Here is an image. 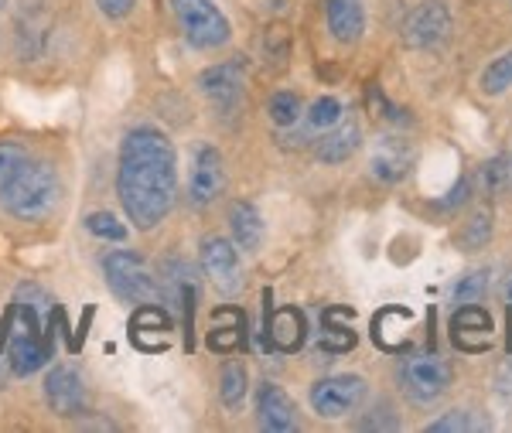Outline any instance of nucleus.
I'll return each instance as SVG.
<instances>
[{"instance_id": "nucleus-35", "label": "nucleus", "mask_w": 512, "mask_h": 433, "mask_svg": "<svg viewBox=\"0 0 512 433\" xmlns=\"http://www.w3.org/2000/svg\"><path fill=\"white\" fill-rule=\"evenodd\" d=\"M0 7H4V0H0Z\"/></svg>"}, {"instance_id": "nucleus-8", "label": "nucleus", "mask_w": 512, "mask_h": 433, "mask_svg": "<svg viewBox=\"0 0 512 433\" xmlns=\"http://www.w3.org/2000/svg\"><path fill=\"white\" fill-rule=\"evenodd\" d=\"M366 399V379L362 376H328L311 386V410L325 420H342Z\"/></svg>"}, {"instance_id": "nucleus-13", "label": "nucleus", "mask_w": 512, "mask_h": 433, "mask_svg": "<svg viewBox=\"0 0 512 433\" xmlns=\"http://www.w3.org/2000/svg\"><path fill=\"white\" fill-rule=\"evenodd\" d=\"M198 86L212 99V106L233 113L239 106V99H243V65L239 62L212 65V69H205L202 76H198Z\"/></svg>"}, {"instance_id": "nucleus-20", "label": "nucleus", "mask_w": 512, "mask_h": 433, "mask_svg": "<svg viewBox=\"0 0 512 433\" xmlns=\"http://www.w3.org/2000/svg\"><path fill=\"white\" fill-rule=\"evenodd\" d=\"M410 161H414V147L403 137H383L379 147L373 151V178L383 181V185H393L407 174Z\"/></svg>"}, {"instance_id": "nucleus-15", "label": "nucleus", "mask_w": 512, "mask_h": 433, "mask_svg": "<svg viewBox=\"0 0 512 433\" xmlns=\"http://www.w3.org/2000/svg\"><path fill=\"white\" fill-rule=\"evenodd\" d=\"M256 420L267 433H287L297 427L294 403L280 386H260L256 393Z\"/></svg>"}, {"instance_id": "nucleus-18", "label": "nucleus", "mask_w": 512, "mask_h": 433, "mask_svg": "<svg viewBox=\"0 0 512 433\" xmlns=\"http://www.w3.org/2000/svg\"><path fill=\"white\" fill-rule=\"evenodd\" d=\"M325 18L332 38L342 41V45H355L362 38V31H366V7H362V0H325Z\"/></svg>"}, {"instance_id": "nucleus-34", "label": "nucleus", "mask_w": 512, "mask_h": 433, "mask_svg": "<svg viewBox=\"0 0 512 433\" xmlns=\"http://www.w3.org/2000/svg\"><path fill=\"white\" fill-rule=\"evenodd\" d=\"M509 348H512V338H509Z\"/></svg>"}, {"instance_id": "nucleus-25", "label": "nucleus", "mask_w": 512, "mask_h": 433, "mask_svg": "<svg viewBox=\"0 0 512 433\" xmlns=\"http://www.w3.org/2000/svg\"><path fill=\"white\" fill-rule=\"evenodd\" d=\"M270 120L277 123V127H294V123H301V99H297L294 93H274L270 96Z\"/></svg>"}, {"instance_id": "nucleus-24", "label": "nucleus", "mask_w": 512, "mask_h": 433, "mask_svg": "<svg viewBox=\"0 0 512 433\" xmlns=\"http://www.w3.org/2000/svg\"><path fill=\"white\" fill-rule=\"evenodd\" d=\"M243 331H246V321H243V314L233 321V328L226 324V311H219L216 314V331L209 335V345L216 348V352H233V348L243 345Z\"/></svg>"}, {"instance_id": "nucleus-29", "label": "nucleus", "mask_w": 512, "mask_h": 433, "mask_svg": "<svg viewBox=\"0 0 512 433\" xmlns=\"http://www.w3.org/2000/svg\"><path fill=\"white\" fill-rule=\"evenodd\" d=\"M485 423H478L475 420V413H468V410H451L448 416H441V420H434L431 433H461V430H482Z\"/></svg>"}, {"instance_id": "nucleus-19", "label": "nucleus", "mask_w": 512, "mask_h": 433, "mask_svg": "<svg viewBox=\"0 0 512 433\" xmlns=\"http://www.w3.org/2000/svg\"><path fill=\"white\" fill-rule=\"evenodd\" d=\"M168 328L171 321L161 307L140 304V311L130 318V341L144 352H161V348H168Z\"/></svg>"}, {"instance_id": "nucleus-21", "label": "nucleus", "mask_w": 512, "mask_h": 433, "mask_svg": "<svg viewBox=\"0 0 512 433\" xmlns=\"http://www.w3.org/2000/svg\"><path fill=\"white\" fill-rule=\"evenodd\" d=\"M229 229H233V239L239 249L246 253H256L263 243V215L253 202H236L229 208Z\"/></svg>"}, {"instance_id": "nucleus-26", "label": "nucleus", "mask_w": 512, "mask_h": 433, "mask_svg": "<svg viewBox=\"0 0 512 433\" xmlns=\"http://www.w3.org/2000/svg\"><path fill=\"white\" fill-rule=\"evenodd\" d=\"M246 386H250V376H246V369L243 365H226L222 369V386H219V393H222V403L226 406H239L243 403V396H246Z\"/></svg>"}, {"instance_id": "nucleus-9", "label": "nucleus", "mask_w": 512, "mask_h": 433, "mask_svg": "<svg viewBox=\"0 0 512 433\" xmlns=\"http://www.w3.org/2000/svg\"><path fill=\"white\" fill-rule=\"evenodd\" d=\"M226 188V164H222V154L216 147H198L195 161H192V174H188V202L195 208L212 205Z\"/></svg>"}, {"instance_id": "nucleus-14", "label": "nucleus", "mask_w": 512, "mask_h": 433, "mask_svg": "<svg viewBox=\"0 0 512 433\" xmlns=\"http://www.w3.org/2000/svg\"><path fill=\"white\" fill-rule=\"evenodd\" d=\"M417 314L410 307H383L373 318V341L383 352L403 355L410 352V331H414Z\"/></svg>"}, {"instance_id": "nucleus-2", "label": "nucleus", "mask_w": 512, "mask_h": 433, "mask_svg": "<svg viewBox=\"0 0 512 433\" xmlns=\"http://www.w3.org/2000/svg\"><path fill=\"white\" fill-rule=\"evenodd\" d=\"M59 174L24 147L0 144V205L21 222L48 219L59 205Z\"/></svg>"}, {"instance_id": "nucleus-30", "label": "nucleus", "mask_w": 512, "mask_h": 433, "mask_svg": "<svg viewBox=\"0 0 512 433\" xmlns=\"http://www.w3.org/2000/svg\"><path fill=\"white\" fill-rule=\"evenodd\" d=\"M482 294H485V273L475 270V273H468L458 287H454V304H458V307L478 304V301H482Z\"/></svg>"}, {"instance_id": "nucleus-1", "label": "nucleus", "mask_w": 512, "mask_h": 433, "mask_svg": "<svg viewBox=\"0 0 512 433\" xmlns=\"http://www.w3.org/2000/svg\"><path fill=\"white\" fill-rule=\"evenodd\" d=\"M117 195L137 229L164 222L178 195V161L168 133L137 127L123 137L117 161Z\"/></svg>"}, {"instance_id": "nucleus-7", "label": "nucleus", "mask_w": 512, "mask_h": 433, "mask_svg": "<svg viewBox=\"0 0 512 433\" xmlns=\"http://www.w3.org/2000/svg\"><path fill=\"white\" fill-rule=\"evenodd\" d=\"M198 263L202 273L209 277L212 287L222 297H233L243 290V263H239V246H233L222 236H205L202 249H198Z\"/></svg>"}, {"instance_id": "nucleus-22", "label": "nucleus", "mask_w": 512, "mask_h": 433, "mask_svg": "<svg viewBox=\"0 0 512 433\" xmlns=\"http://www.w3.org/2000/svg\"><path fill=\"white\" fill-rule=\"evenodd\" d=\"M301 120H304V133H311V137L318 140L321 133L332 130L335 123L342 120V103H338L335 96H321L301 113Z\"/></svg>"}, {"instance_id": "nucleus-5", "label": "nucleus", "mask_w": 512, "mask_h": 433, "mask_svg": "<svg viewBox=\"0 0 512 433\" xmlns=\"http://www.w3.org/2000/svg\"><path fill=\"white\" fill-rule=\"evenodd\" d=\"M396 382L414 403H437L451 389V365L437 352H410L396 369Z\"/></svg>"}, {"instance_id": "nucleus-16", "label": "nucleus", "mask_w": 512, "mask_h": 433, "mask_svg": "<svg viewBox=\"0 0 512 433\" xmlns=\"http://www.w3.org/2000/svg\"><path fill=\"white\" fill-rule=\"evenodd\" d=\"M362 144V130L355 120H338L332 130H325L321 137L315 140V154L321 164H345L349 157L359 151Z\"/></svg>"}, {"instance_id": "nucleus-27", "label": "nucleus", "mask_w": 512, "mask_h": 433, "mask_svg": "<svg viewBox=\"0 0 512 433\" xmlns=\"http://www.w3.org/2000/svg\"><path fill=\"white\" fill-rule=\"evenodd\" d=\"M509 86H512V52L495 58L489 69H485V76H482V89L489 96H502Z\"/></svg>"}, {"instance_id": "nucleus-33", "label": "nucleus", "mask_w": 512, "mask_h": 433, "mask_svg": "<svg viewBox=\"0 0 512 433\" xmlns=\"http://www.w3.org/2000/svg\"><path fill=\"white\" fill-rule=\"evenodd\" d=\"M0 382H4V369H0Z\"/></svg>"}, {"instance_id": "nucleus-4", "label": "nucleus", "mask_w": 512, "mask_h": 433, "mask_svg": "<svg viewBox=\"0 0 512 433\" xmlns=\"http://www.w3.org/2000/svg\"><path fill=\"white\" fill-rule=\"evenodd\" d=\"M103 273L113 294L127 304H158L164 294V287L154 280L151 266L140 260L137 253H130V249H117V253L106 256Z\"/></svg>"}, {"instance_id": "nucleus-17", "label": "nucleus", "mask_w": 512, "mask_h": 433, "mask_svg": "<svg viewBox=\"0 0 512 433\" xmlns=\"http://www.w3.org/2000/svg\"><path fill=\"white\" fill-rule=\"evenodd\" d=\"M308 338V321L301 307H280L277 314H267V345L277 352H297Z\"/></svg>"}, {"instance_id": "nucleus-23", "label": "nucleus", "mask_w": 512, "mask_h": 433, "mask_svg": "<svg viewBox=\"0 0 512 433\" xmlns=\"http://www.w3.org/2000/svg\"><path fill=\"white\" fill-rule=\"evenodd\" d=\"M349 321L352 311H345V307H332L325 314V338H321V345L328 352H349V348H355V331L349 328Z\"/></svg>"}, {"instance_id": "nucleus-31", "label": "nucleus", "mask_w": 512, "mask_h": 433, "mask_svg": "<svg viewBox=\"0 0 512 433\" xmlns=\"http://www.w3.org/2000/svg\"><path fill=\"white\" fill-rule=\"evenodd\" d=\"M96 4H99V11H103L106 18L120 21V18H127V14L134 11L137 0H96Z\"/></svg>"}, {"instance_id": "nucleus-11", "label": "nucleus", "mask_w": 512, "mask_h": 433, "mask_svg": "<svg viewBox=\"0 0 512 433\" xmlns=\"http://www.w3.org/2000/svg\"><path fill=\"white\" fill-rule=\"evenodd\" d=\"M45 403L52 406L55 416L86 413V403H89L86 382H82L79 372L69 369V365H55L45 376Z\"/></svg>"}, {"instance_id": "nucleus-28", "label": "nucleus", "mask_w": 512, "mask_h": 433, "mask_svg": "<svg viewBox=\"0 0 512 433\" xmlns=\"http://www.w3.org/2000/svg\"><path fill=\"white\" fill-rule=\"evenodd\" d=\"M86 229L99 239H113V243H123V239H127V229L120 226V219L113 212H93L86 219Z\"/></svg>"}, {"instance_id": "nucleus-32", "label": "nucleus", "mask_w": 512, "mask_h": 433, "mask_svg": "<svg viewBox=\"0 0 512 433\" xmlns=\"http://www.w3.org/2000/svg\"><path fill=\"white\" fill-rule=\"evenodd\" d=\"M506 297H509V304H512V280H509V287H506Z\"/></svg>"}, {"instance_id": "nucleus-3", "label": "nucleus", "mask_w": 512, "mask_h": 433, "mask_svg": "<svg viewBox=\"0 0 512 433\" xmlns=\"http://www.w3.org/2000/svg\"><path fill=\"white\" fill-rule=\"evenodd\" d=\"M41 311L35 307H14V318L7 324V362L14 376H35L52 355V345L41 338Z\"/></svg>"}, {"instance_id": "nucleus-10", "label": "nucleus", "mask_w": 512, "mask_h": 433, "mask_svg": "<svg viewBox=\"0 0 512 433\" xmlns=\"http://www.w3.org/2000/svg\"><path fill=\"white\" fill-rule=\"evenodd\" d=\"M451 31V14L441 0H427L417 11H410L407 24H403V38L410 48H437L448 41Z\"/></svg>"}, {"instance_id": "nucleus-12", "label": "nucleus", "mask_w": 512, "mask_h": 433, "mask_svg": "<svg viewBox=\"0 0 512 433\" xmlns=\"http://www.w3.org/2000/svg\"><path fill=\"white\" fill-rule=\"evenodd\" d=\"M492 335H495V324L492 314L478 304H465L454 311L451 318V341L468 355H482L492 348Z\"/></svg>"}, {"instance_id": "nucleus-6", "label": "nucleus", "mask_w": 512, "mask_h": 433, "mask_svg": "<svg viewBox=\"0 0 512 433\" xmlns=\"http://www.w3.org/2000/svg\"><path fill=\"white\" fill-rule=\"evenodd\" d=\"M185 41L192 48H219L229 41V21L212 0H171Z\"/></svg>"}]
</instances>
